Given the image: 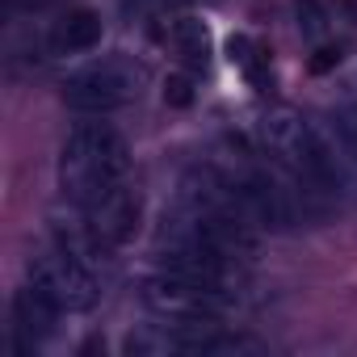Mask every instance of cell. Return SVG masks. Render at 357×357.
I'll return each mask as SVG.
<instances>
[{
	"instance_id": "1",
	"label": "cell",
	"mask_w": 357,
	"mask_h": 357,
	"mask_svg": "<svg viewBox=\"0 0 357 357\" xmlns=\"http://www.w3.org/2000/svg\"><path fill=\"white\" fill-rule=\"evenodd\" d=\"M261 143L265 151L290 172V181L303 190L311 215H328V202L332 194H344L349 190V176H344V164L336 160L332 143L294 109H269L261 118Z\"/></svg>"
},
{
	"instance_id": "2",
	"label": "cell",
	"mask_w": 357,
	"mask_h": 357,
	"mask_svg": "<svg viewBox=\"0 0 357 357\" xmlns=\"http://www.w3.org/2000/svg\"><path fill=\"white\" fill-rule=\"evenodd\" d=\"M126 172H130L126 139L109 122H101V114H93V122H76L68 130L63 151H59V190L80 211L93 206L114 185H122Z\"/></svg>"
},
{
	"instance_id": "3",
	"label": "cell",
	"mask_w": 357,
	"mask_h": 357,
	"mask_svg": "<svg viewBox=\"0 0 357 357\" xmlns=\"http://www.w3.org/2000/svg\"><path fill=\"white\" fill-rule=\"evenodd\" d=\"M236 349H244V340L219 332L215 319L143 324L126 336V353L135 357H211V353H236Z\"/></svg>"
},
{
	"instance_id": "4",
	"label": "cell",
	"mask_w": 357,
	"mask_h": 357,
	"mask_svg": "<svg viewBox=\"0 0 357 357\" xmlns=\"http://www.w3.org/2000/svg\"><path fill=\"white\" fill-rule=\"evenodd\" d=\"M30 286H38L51 303H59L63 311H89L97 303V278L89 269V261L80 257V248L59 231L55 252L34 257L30 261Z\"/></svg>"
},
{
	"instance_id": "5",
	"label": "cell",
	"mask_w": 357,
	"mask_h": 357,
	"mask_svg": "<svg viewBox=\"0 0 357 357\" xmlns=\"http://www.w3.org/2000/svg\"><path fill=\"white\" fill-rule=\"evenodd\" d=\"M143 303L168 319H223L227 311H236V290L206 286L164 269L143 286Z\"/></svg>"
},
{
	"instance_id": "6",
	"label": "cell",
	"mask_w": 357,
	"mask_h": 357,
	"mask_svg": "<svg viewBox=\"0 0 357 357\" xmlns=\"http://www.w3.org/2000/svg\"><path fill=\"white\" fill-rule=\"evenodd\" d=\"M143 84V68L130 59H101L93 68H84L80 76L68 80L63 97L76 114H114L122 105H130L139 97Z\"/></svg>"
},
{
	"instance_id": "7",
	"label": "cell",
	"mask_w": 357,
	"mask_h": 357,
	"mask_svg": "<svg viewBox=\"0 0 357 357\" xmlns=\"http://www.w3.org/2000/svg\"><path fill=\"white\" fill-rule=\"evenodd\" d=\"M84 219H89L93 248H122L139 231V194L122 181L109 194H101L93 206H84Z\"/></svg>"
},
{
	"instance_id": "8",
	"label": "cell",
	"mask_w": 357,
	"mask_h": 357,
	"mask_svg": "<svg viewBox=\"0 0 357 357\" xmlns=\"http://www.w3.org/2000/svg\"><path fill=\"white\" fill-rule=\"evenodd\" d=\"M59 315H63V307L59 303H51L38 286H30L26 282V290H17V298H13V319H17V336H22V344L26 349H34L43 336H51L55 332V324H59Z\"/></svg>"
},
{
	"instance_id": "9",
	"label": "cell",
	"mask_w": 357,
	"mask_h": 357,
	"mask_svg": "<svg viewBox=\"0 0 357 357\" xmlns=\"http://www.w3.org/2000/svg\"><path fill=\"white\" fill-rule=\"evenodd\" d=\"M168 38H172V47H176V55H181L185 68L206 72V63H211V30H206V22L181 17V22H172Z\"/></svg>"
},
{
	"instance_id": "10",
	"label": "cell",
	"mask_w": 357,
	"mask_h": 357,
	"mask_svg": "<svg viewBox=\"0 0 357 357\" xmlns=\"http://www.w3.org/2000/svg\"><path fill=\"white\" fill-rule=\"evenodd\" d=\"M55 47H59V51H72V55L101 47V17H97V13H89V9L72 13V17L59 26V34H55Z\"/></svg>"
},
{
	"instance_id": "11",
	"label": "cell",
	"mask_w": 357,
	"mask_h": 357,
	"mask_svg": "<svg viewBox=\"0 0 357 357\" xmlns=\"http://www.w3.org/2000/svg\"><path fill=\"white\" fill-rule=\"evenodd\" d=\"M227 59H231L257 89H265V51L252 47V38H244V34L227 38Z\"/></svg>"
},
{
	"instance_id": "12",
	"label": "cell",
	"mask_w": 357,
	"mask_h": 357,
	"mask_svg": "<svg viewBox=\"0 0 357 357\" xmlns=\"http://www.w3.org/2000/svg\"><path fill=\"white\" fill-rule=\"evenodd\" d=\"M336 130H340V139H344L349 155L357 160V89L336 105Z\"/></svg>"
},
{
	"instance_id": "13",
	"label": "cell",
	"mask_w": 357,
	"mask_h": 357,
	"mask_svg": "<svg viewBox=\"0 0 357 357\" xmlns=\"http://www.w3.org/2000/svg\"><path fill=\"white\" fill-rule=\"evenodd\" d=\"M164 101H168L172 109L194 105V80H190V76H181V72H172V76L164 80Z\"/></svg>"
},
{
	"instance_id": "14",
	"label": "cell",
	"mask_w": 357,
	"mask_h": 357,
	"mask_svg": "<svg viewBox=\"0 0 357 357\" xmlns=\"http://www.w3.org/2000/svg\"><path fill=\"white\" fill-rule=\"evenodd\" d=\"M340 59H344V47H319V51L311 55V63H307V68H311L315 76H324V72H332Z\"/></svg>"
},
{
	"instance_id": "15",
	"label": "cell",
	"mask_w": 357,
	"mask_h": 357,
	"mask_svg": "<svg viewBox=\"0 0 357 357\" xmlns=\"http://www.w3.org/2000/svg\"><path fill=\"white\" fill-rule=\"evenodd\" d=\"M13 9H34V5H43V0H9Z\"/></svg>"
},
{
	"instance_id": "16",
	"label": "cell",
	"mask_w": 357,
	"mask_h": 357,
	"mask_svg": "<svg viewBox=\"0 0 357 357\" xmlns=\"http://www.w3.org/2000/svg\"><path fill=\"white\" fill-rule=\"evenodd\" d=\"M181 5H185V0H181Z\"/></svg>"
}]
</instances>
